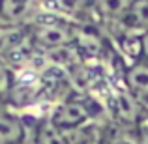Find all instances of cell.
<instances>
[{"mask_svg":"<svg viewBox=\"0 0 148 144\" xmlns=\"http://www.w3.org/2000/svg\"><path fill=\"white\" fill-rule=\"evenodd\" d=\"M34 49L40 51H60L68 49L79 41V25L60 17L56 13L41 10L30 25H26Z\"/></svg>","mask_w":148,"mask_h":144,"instance_id":"cell-1","label":"cell"},{"mask_svg":"<svg viewBox=\"0 0 148 144\" xmlns=\"http://www.w3.org/2000/svg\"><path fill=\"white\" fill-rule=\"evenodd\" d=\"M47 120L62 133H73L77 129H83L84 124L92 120V111L84 99L69 96L54 105Z\"/></svg>","mask_w":148,"mask_h":144,"instance_id":"cell-2","label":"cell"},{"mask_svg":"<svg viewBox=\"0 0 148 144\" xmlns=\"http://www.w3.org/2000/svg\"><path fill=\"white\" fill-rule=\"evenodd\" d=\"M43 10L56 13L75 25H94L98 19V0H41Z\"/></svg>","mask_w":148,"mask_h":144,"instance_id":"cell-3","label":"cell"},{"mask_svg":"<svg viewBox=\"0 0 148 144\" xmlns=\"http://www.w3.org/2000/svg\"><path fill=\"white\" fill-rule=\"evenodd\" d=\"M26 133L23 116L8 105H0V144H15Z\"/></svg>","mask_w":148,"mask_h":144,"instance_id":"cell-4","label":"cell"},{"mask_svg":"<svg viewBox=\"0 0 148 144\" xmlns=\"http://www.w3.org/2000/svg\"><path fill=\"white\" fill-rule=\"evenodd\" d=\"M124 84L126 90L133 97L143 99L148 96V64L146 62H133V66L126 69L124 73Z\"/></svg>","mask_w":148,"mask_h":144,"instance_id":"cell-5","label":"cell"},{"mask_svg":"<svg viewBox=\"0 0 148 144\" xmlns=\"http://www.w3.org/2000/svg\"><path fill=\"white\" fill-rule=\"evenodd\" d=\"M11 81H13V71L0 60V105H8V96L11 90Z\"/></svg>","mask_w":148,"mask_h":144,"instance_id":"cell-6","label":"cell"},{"mask_svg":"<svg viewBox=\"0 0 148 144\" xmlns=\"http://www.w3.org/2000/svg\"><path fill=\"white\" fill-rule=\"evenodd\" d=\"M139 60L148 64V32L141 34V58Z\"/></svg>","mask_w":148,"mask_h":144,"instance_id":"cell-7","label":"cell"},{"mask_svg":"<svg viewBox=\"0 0 148 144\" xmlns=\"http://www.w3.org/2000/svg\"><path fill=\"white\" fill-rule=\"evenodd\" d=\"M139 144H148V126H146V127H143L141 137H139Z\"/></svg>","mask_w":148,"mask_h":144,"instance_id":"cell-8","label":"cell"}]
</instances>
